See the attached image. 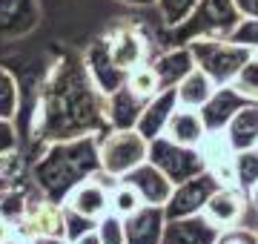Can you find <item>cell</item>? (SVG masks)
<instances>
[{"label":"cell","instance_id":"1f68e13d","mask_svg":"<svg viewBox=\"0 0 258 244\" xmlns=\"http://www.w3.org/2000/svg\"><path fill=\"white\" fill-rule=\"evenodd\" d=\"M230 40L238 43V46H247L249 52L258 55V18H241L238 26L232 29Z\"/></svg>","mask_w":258,"mask_h":244},{"label":"cell","instance_id":"5b68a950","mask_svg":"<svg viewBox=\"0 0 258 244\" xmlns=\"http://www.w3.org/2000/svg\"><path fill=\"white\" fill-rule=\"evenodd\" d=\"M149 141L138 130H109L98 138V158L101 172L112 178H123L132 167L147 161Z\"/></svg>","mask_w":258,"mask_h":244},{"label":"cell","instance_id":"f546056e","mask_svg":"<svg viewBox=\"0 0 258 244\" xmlns=\"http://www.w3.org/2000/svg\"><path fill=\"white\" fill-rule=\"evenodd\" d=\"M232 86H235L244 98L258 103V55H252L247 64L238 69V75L232 78Z\"/></svg>","mask_w":258,"mask_h":244},{"label":"cell","instance_id":"52a82bcc","mask_svg":"<svg viewBox=\"0 0 258 244\" xmlns=\"http://www.w3.org/2000/svg\"><path fill=\"white\" fill-rule=\"evenodd\" d=\"M18 233L26 241L35 235H63V204H57V201L43 196L40 190L32 187L26 207H23V216L18 221Z\"/></svg>","mask_w":258,"mask_h":244},{"label":"cell","instance_id":"5bb4252c","mask_svg":"<svg viewBox=\"0 0 258 244\" xmlns=\"http://www.w3.org/2000/svg\"><path fill=\"white\" fill-rule=\"evenodd\" d=\"M166 227V213L158 204H141L135 213L123 218V235L126 244H161Z\"/></svg>","mask_w":258,"mask_h":244},{"label":"cell","instance_id":"603a6c76","mask_svg":"<svg viewBox=\"0 0 258 244\" xmlns=\"http://www.w3.org/2000/svg\"><path fill=\"white\" fill-rule=\"evenodd\" d=\"M224 132H227V138H230L235 152L258 147V103H247L244 109H238Z\"/></svg>","mask_w":258,"mask_h":244},{"label":"cell","instance_id":"484cf974","mask_svg":"<svg viewBox=\"0 0 258 244\" xmlns=\"http://www.w3.org/2000/svg\"><path fill=\"white\" fill-rule=\"evenodd\" d=\"M20 112V84L15 72L0 64V118L15 121Z\"/></svg>","mask_w":258,"mask_h":244},{"label":"cell","instance_id":"44dd1931","mask_svg":"<svg viewBox=\"0 0 258 244\" xmlns=\"http://www.w3.org/2000/svg\"><path fill=\"white\" fill-rule=\"evenodd\" d=\"M152 69H155L161 89H172V86H178L195 69V57L189 52V46L181 43V46H172V49H166V52H161L152 60Z\"/></svg>","mask_w":258,"mask_h":244},{"label":"cell","instance_id":"9c48e42d","mask_svg":"<svg viewBox=\"0 0 258 244\" xmlns=\"http://www.w3.org/2000/svg\"><path fill=\"white\" fill-rule=\"evenodd\" d=\"M252 207L249 196L244 190H238L235 184H221V187L215 190L204 207V216L210 218L215 227H238L244 224V216H247V210Z\"/></svg>","mask_w":258,"mask_h":244},{"label":"cell","instance_id":"d6a6232c","mask_svg":"<svg viewBox=\"0 0 258 244\" xmlns=\"http://www.w3.org/2000/svg\"><path fill=\"white\" fill-rule=\"evenodd\" d=\"M98 235H101V244H126L123 218L115 216V213H106V216L98 221Z\"/></svg>","mask_w":258,"mask_h":244},{"label":"cell","instance_id":"4316f807","mask_svg":"<svg viewBox=\"0 0 258 244\" xmlns=\"http://www.w3.org/2000/svg\"><path fill=\"white\" fill-rule=\"evenodd\" d=\"M126 86L132 89L135 95H141V98H152L155 92H161V84H158V75H155V69H152V64H144L135 66V69H129V75H126Z\"/></svg>","mask_w":258,"mask_h":244},{"label":"cell","instance_id":"e0dca14e","mask_svg":"<svg viewBox=\"0 0 258 244\" xmlns=\"http://www.w3.org/2000/svg\"><path fill=\"white\" fill-rule=\"evenodd\" d=\"M201 150V158H204V167L210 169L215 178L221 184H235L232 178V164H235V150H232L227 132H207L204 141L198 144Z\"/></svg>","mask_w":258,"mask_h":244},{"label":"cell","instance_id":"2e32d148","mask_svg":"<svg viewBox=\"0 0 258 244\" xmlns=\"http://www.w3.org/2000/svg\"><path fill=\"white\" fill-rule=\"evenodd\" d=\"M109 184H103L101 175H92V178L81 181L78 187L66 196L63 204L78 210L81 216L86 218H95V221H101L106 213H109Z\"/></svg>","mask_w":258,"mask_h":244},{"label":"cell","instance_id":"8fae6325","mask_svg":"<svg viewBox=\"0 0 258 244\" xmlns=\"http://www.w3.org/2000/svg\"><path fill=\"white\" fill-rule=\"evenodd\" d=\"M247 103H252V101L244 98L232 84H224V86H215V92L207 98V103H204L198 112L204 118L207 132H221V130H227V124L232 121V115L238 112V109H244Z\"/></svg>","mask_w":258,"mask_h":244},{"label":"cell","instance_id":"d6986e66","mask_svg":"<svg viewBox=\"0 0 258 244\" xmlns=\"http://www.w3.org/2000/svg\"><path fill=\"white\" fill-rule=\"evenodd\" d=\"M103 40H106V49H109L112 60L123 72H129V69H135V66H141L147 60V40H144V35H141L138 29L120 26L112 35H106Z\"/></svg>","mask_w":258,"mask_h":244},{"label":"cell","instance_id":"836d02e7","mask_svg":"<svg viewBox=\"0 0 258 244\" xmlns=\"http://www.w3.org/2000/svg\"><path fill=\"white\" fill-rule=\"evenodd\" d=\"M215 244H258V233L247 224H238V227H227L218 233V241Z\"/></svg>","mask_w":258,"mask_h":244},{"label":"cell","instance_id":"d4e9b609","mask_svg":"<svg viewBox=\"0 0 258 244\" xmlns=\"http://www.w3.org/2000/svg\"><path fill=\"white\" fill-rule=\"evenodd\" d=\"M232 178H235V187L244 190V193L249 196V190L258 184V147H249V150L235 152Z\"/></svg>","mask_w":258,"mask_h":244},{"label":"cell","instance_id":"f1b7e54d","mask_svg":"<svg viewBox=\"0 0 258 244\" xmlns=\"http://www.w3.org/2000/svg\"><path fill=\"white\" fill-rule=\"evenodd\" d=\"M155 6H158V15H161V20H164L166 26L178 29L195 12L198 0H155Z\"/></svg>","mask_w":258,"mask_h":244},{"label":"cell","instance_id":"ab89813d","mask_svg":"<svg viewBox=\"0 0 258 244\" xmlns=\"http://www.w3.org/2000/svg\"><path fill=\"white\" fill-rule=\"evenodd\" d=\"M120 3H126V6H138V9H144V6H155V0H120Z\"/></svg>","mask_w":258,"mask_h":244},{"label":"cell","instance_id":"b9f144b4","mask_svg":"<svg viewBox=\"0 0 258 244\" xmlns=\"http://www.w3.org/2000/svg\"><path fill=\"white\" fill-rule=\"evenodd\" d=\"M252 230H255V233H258V216H255V221H252Z\"/></svg>","mask_w":258,"mask_h":244},{"label":"cell","instance_id":"4dcf8cb0","mask_svg":"<svg viewBox=\"0 0 258 244\" xmlns=\"http://www.w3.org/2000/svg\"><path fill=\"white\" fill-rule=\"evenodd\" d=\"M95 227H98L95 218H86V216H81L78 210H72V207L63 204V235L69 238V241L81 238L83 233H89V230H95Z\"/></svg>","mask_w":258,"mask_h":244},{"label":"cell","instance_id":"8d00e7d4","mask_svg":"<svg viewBox=\"0 0 258 244\" xmlns=\"http://www.w3.org/2000/svg\"><path fill=\"white\" fill-rule=\"evenodd\" d=\"M235 9L241 18H258V0H235Z\"/></svg>","mask_w":258,"mask_h":244},{"label":"cell","instance_id":"277c9868","mask_svg":"<svg viewBox=\"0 0 258 244\" xmlns=\"http://www.w3.org/2000/svg\"><path fill=\"white\" fill-rule=\"evenodd\" d=\"M238 20L241 12L235 9V0H198L195 12L175 29V38L178 43L195 38H230Z\"/></svg>","mask_w":258,"mask_h":244},{"label":"cell","instance_id":"f35d334b","mask_svg":"<svg viewBox=\"0 0 258 244\" xmlns=\"http://www.w3.org/2000/svg\"><path fill=\"white\" fill-rule=\"evenodd\" d=\"M72 244H101V235H98V227H95V230H89V233H83L81 238H75Z\"/></svg>","mask_w":258,"mask_h":244},{"label":"cell","instance_id":"8992f818","mask_svg":"<svg viewBox=\"0 0 258 244\" xmlns=\"http://www.w3.org/2000/svg\"><path fill=\"white\" fill-rule=\"evenodd\" d=\"M147 161L149 164H155V167L161 169L172 184H181V181L192 178V175H198V172L207 169L198 147L175 144L172 138H166V135H158V138L149 141Z\"/></svg>","mask_w":258,"mask_h":244},{"label":"cell","instance_id":"74e56055","mask_svg":"<svg viewBox=\"0 0 258 244\" xmlns=\"http://www.w3.org/2000/svg\"><path fill=\"white\" fill-rule=\"evenodd\" d=\"M26 244H72V241L63 238V235H35V238H29Z\"/></svg>","mask_w":258,"mask_h":244},{"label":"cell","instance_id":"60d3db41","mask_svg":"<svg viewBox=\"0 0 258 244\" xmlns=\"http://www.w3.org/2000/svg\"><path fill=\"white\" fill-rule=\"evenodd\" d=\"M249 201H252V207L258 210V184H255L252 190H249Z\"/></svg>","mask_w":258,"mask_h":244},{"label":"cell","instance_id":"3957f363","mask_svg":"<svg viewBox=\"0 0 258 244\" xmlns=\"http://www.w3.org/2000/svg\"><path fill=\"white\" fill-rule=\"evenodd\" d=\"M186 46H189V52L195 57V66L201 72H207L215 86L232 84V78L238 75V69L255 55L247 46L232 43L230 38H195Z\"/></svg>","mask_w":258,"mask_h":244},{"label":"cell","instance_id":"7a4b0ae2","mask_svg":"<svg viewBox=\"0 0 258 244\" xmlns=\"http://www.w3.org/2000/svg\"><path fill=\"white\" fill-rule=\"evenodd\" d=\"M101 172L98 158V135H81V138H63L49 141L37 152L32 164V187L40 190L46 198L63 204L81 181Z\"/></svg>","mask_w":258,"mask_h":244},{"label":"cell","instance_id":"e575fe53","mask_svg":"<svg viewBox=\"0 0 258 244\" xmlns=\"http://www.w3.org/2000/svg\"><path fill=\"white\" fill-rule=\"evenodd\" d=\"M18 127H15V121H9V118H0V158L3 155H12V152H18Z\"/></svg>","mask_w":258,"mask_h":244},{"label":"cell","instance_id":"30bf717a","mask_svg":"<svg viewBox=\"0 0 258 244\" xmlns=\"http://www.w3.org/2000/svg\"><path fill=\"white\" fill-rule=\"evenodd\" d=\"M83 66H86V72L92 78V84L98 86L103 95H112L115 89H120V86L126 84L129 72H123V69L112 60L103 38L92 40V43L86 46V52H83Z\"/></svg>","mask_w":258,"mask_h":244},{"label":"cell","instance_id":"d590c367","mask_svg":"<svg viewBox=\"0 0 258 244\" xmlns=\"http://www.w3.org/2000/svg\"><path fill=\"white\" fill-rule=\"evenodd\" d=\"M18 238H23V235L18 233V224L0 216V244H12V241H18ZM23 241H26V238H23Z\"/></svg>","mask_w":258,"mask_h":244},{"label":"cell","instance_id":"4fadbf2b","mask_svg":"<svg viewBox=\"0 0 258 244\" xmlns=\"http://www.w3.org/2000/svg\"><path fill=\"white\" fill-rule=\"evenodd\" d=\"M221 227H215L204 213L184 218H166L161 244H215Z\"/></svg>","mask_w":258,"mask_h":244},{"label":"cell","instance_id":"7402d4cb","mask_svg":"<svg viewBox=\"0 0 258 244\" xmlns=\"http://www.w3.org/2000/svg\"><path fill=\"white\" fill-rule=\"evenodd\" d=\"M166 138H172L175 144H184V147H198L207 135V127H204V118L198 109H189V106H178L169 124L164 130Z\"/></svg>","mask_w":258,"mask_h":244},{"label":"cell","instance_id":"9a60e30c","mask_svg":"<svg viewBox=\"0 0 258 244\" xmlns=\"http://www.w3.org/2000/svg\"><path fill=\"white\" fill-rule=\"evenodd\" d=\"M40 20L37 0H0V38L15 40L29 35Z\"/></svg>","mask_w":258,"mask_h":244},{"label":"cell","instance_id":"ac0fdd59","mask_svg":"<svg viewBox=\"0 0 258 244\" xmlns=\"http://www.w3.org/2000/svg\"><path fill=\"white\" fill-rule=\"evenodd\" d=\"M175 109H178L175 86H172V89H161V92H155L147 101V106H144L138 124H135V130H138L147 141H152V138H158V135H164L166 124H169V118H172Z\"/></svg>","mask_w":258,"mask_h":244},{"label":"cell","instance_id":"ba28073f","mask_svg":"<svg viewBox=\"0 0 258 244\" xmlns=\"http://www.w3.org/2000/svg\"><path fill=\"white\" fill-rule=\"evenodd\" d=\"M221 187V181L212 175L210 169H204L192 178L181 181L172 187V196L164 204L166 218H184V216H195V213H204V207L210 201V196Z\"/></svg>","mask_w":258,"mask_h":244},{"label":"cell","instance_id":"ffe728a7","mask_svg":"<svg viewBox=\"0 0 258 244\" xmlns=\"http://www.w3.org/2000/svg\"><path fill=\"white\" fill-rule=\"evenodd\" d=\"M147 106V98H141L129 89L126 84L106 95V124L109 130H135L141 112Z\"/></svg>","mask_w":258,"mask_h":244},{"label":"cell","instance_id":"7c38bea8","mask_svg":"<svg viewBox=\"0 0 258 244\" xmlns=\"http://www.w3.org/2000/svg\"><path fill=\"white\" fill-rule=\"evenodd\" d=\"M120 181L135 190L144 204H158V207H164L166 201H169L172 187H175V184L166 178L155 164H149V161H141L138 167H132Z\"/></svg>","mask_w":258,"mask_h":244},{"label":"cell","instance_id":"6da1fadb","mask_svg":"<svg viewBox=\"0 0 258 244\" xmlns=\"http://www.w3.org/2000/svg\"><path fill=\"white\" fill-rule=\"evenodd\" d=\"M35 141H63L81 135L109 132L106 124V95L92 84L83 66V57H60L43 86L37 89L35 101Z\"/></svg>","mask_w":258,"mask_h":244},{"label":"cell","instance_id":"cb8c5ba5","mask_svg":"<svg viewBox=\"0 0 258 244\" xmlns=\"http://www.w3.org/2000/svg\"><path fill=\"white\" fill-rule=\"evenodd\" d=\"M175 92H178V106L201 109L204 103H207V98L215 92V84L210 81V75H207V72H201V69L195 66L192 72H189V75H186L184 81L175 86Z\"/></svg>","mask_w":258,"mask_h":244},{"label":"cell","instance_id":"83f0119b","mask_svg":"<svg viewBox=\"0 0 258 244\" xmlns=\"http://www.w3.org/2000/svg\"><path fill=\"white\" fill-rule=\"evenodd\" d=\"M141 204H144L141 196L129 187V184H123V181H118V184L109 190V213H115V216L126 218L129 213H135Z\"/></svg>","mask_w":258,"mask_h":244}]
</instances>
